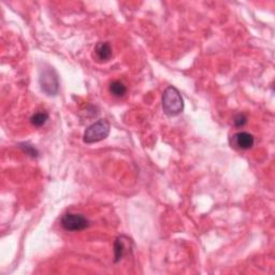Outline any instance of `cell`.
<instances>
[{
    "mask_svg": "<svg viewBox=\"0 0 275 275\" xmlns=\"http://www.w3.org/2000/svg\"><path fill=\"white\" fill-rule=\"evenodd\" d=\"M110 123L107 119H99L92 124L84 132L83 140L87 144L97 143V142L107 139L110 134Z\"/></svg>",
    "mask_w": 275,
    "mask_h": 275,
    "instance_id": "cell-2",
    "label": "cell"
},
{
    "mask_svg": "<svg viewBox=\"0 0 275 275\" xmlns=\"http://www.w3.org/2000/svg\"><path fill=\"white\" fill-rule=\"evenodd\" d=\"M47 119H49V114L46 112H38L31 116L30 123L36 127H41L46 123Z\"/></svg>",
    "mask_w": 275,
    "mask_h": 275,
    "instance_id": "cell-9",
    "label": "cell"
},
{
    "mask_svg": "<svg viewBox=\"0 0 275 275\" xmlns=\"http://www.w3.org/2000/svg\"><path fill=\"white\" fill-rule=\"evenodd\" d=\"M162 109L168 116H177L184 110V101L181 94L174 86L166 88L162 95Z\"/></svg>",
    "mask_w": 275,
    "mask_h": 275,
    "instance_id": "cell-1",
    "label": "cell"
},
{
    "mask_svg": "<svg viewBox=\"0 0 275 275\" xmlns=\"http://www.w3.org/2000/svg\"><path fill=\"white\" fill-rule=\"evenodd\" d=\"M254 143H255V139H254L253 135L248 134V132H237L232 138V144L241 150L252 149Z\"/></svg>",
    "mask_w": 275,
    "mask_h": 275,
    "instance_id": "cell-5",
    "label": "cell"
},
{
    "mask_svg": "<svg viewBox=\"0 0 275 275\" xmlns=\"http://www.w3.org/2000/svg\"><path fill=\"white\" fill-rule=\"evenodd\" d=\"M95 55L100 62H107L112 57V47L109 42H99L95 47Z\"/></svg>",
    "mask_w": 275,
    "mask_h": 275,
    "instance_id": "cell-6",
    "label": "cell"
},
{
    "mask_svg": "<svg viewBox=\"0 0 275 275\" xmlns=\"http://www.w3.org/2000/svg\"><path fill=\"white\" fill-rule=\"evenodd\" d=\"M235 125L237 128H240V127H243L246 123H247V118L244 114H237L236 118H235Z\"/></svg>",
    "mask_w": 275,
    "mask_h": 275,
    "instance_id": "cell-11",
    "label": "cell"
},
{
    "mask_svg": "<svg viewBox=\"0 0 275 275\" xmlns=\"http://www.w3.org/2000/svg\"><path fill=\"white\" fill-rule=\"evenodd\" d=\"M20 147L22 149L26 154H28L29 156L31 157H37L39 155V153L38 151H37L34 146H31L29 145L28 143H23V144H20Z\"/></svg>",
    "mask_w": 275,
    "mask_h": 275,
    "instance_id": "cell-10",
    "label": "cell"
},
{
    "mask_svg": "<svg viewBox=\"0 0 275 275\" xmlns=\"http://www.w3.org/2000/svg\"><path fill=\"white\" fill-rule=\"evenodd\" d=\"M125 236H119L116 239L114 243V255H115V262H118L121 258L124 257L126 253V245L124 242Z\"/></svg>",
    "mask_w": 275,
    "mask_h": 275,
    "instance_id": "cell-7",
    "label": "cell"
},
{
    "mask_svg": "<svg viewBox=\"0 0 275 275\" xmlns=\"http://www.w3.org/2000/svg\"><path fill=\"white\" fill-rule=\"evenodd\" d=\"M110 93L113 95L115 97H124L127 93V87L125 86L124 83H121L119 81H113L110 84L109 86Z\"/></svg>",
    "mask_w": 275,
    "mask_h": 275,
    "instance_id": "cell-8",
    "label": "cell"
},
{
    "mask_svg": "<svg viewBox=\"0 0 275 275\" xmlns=\"http://www.w3.org/2000/svg\"><path fill=\"white\" fill-rule=\"evenodd\" d=\"M39 83L42 92H44L49 96H55L59 89L58 76L54 69L51 67L42 69L39 77Z\"/></svg>",
    "mask_w": 275,
    "mask_h": 275,
    "instance_id": "cell-3",
    "label": "cell"
},
{
    "mask_svg": "<svg viewBox=\"0 0 275 275\" xmlns=\"http://www.w3.org/2000/svg\"><path fill=\"white\" fill-rule=\"evenodd\" d=\"M62 228L67 231H81L89 227V221L82 214L68 213L61 218Z\"/></svg>",
    "mask_w": 275,
    "mask_h": 275,
    "instance_id": "cell-4",
    "label": "cell"
}]
</instances>
